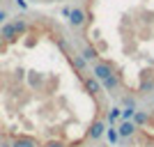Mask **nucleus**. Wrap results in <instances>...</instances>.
I'll use <instances>...</instances> for the list:
<instances>
[{"label": "nucleus", "mask_w": 154, "mask_h": 147, "mask_svg": "<svg viewBox=\"0 0 154 147\" xmlns=\"http://www.w3.org/2000/svg\"><path fill=\"white\" fill-rule=\"evenodd\" d=\"M69 23L113 99H154V0H78Z\"/></svg>", "instance_id": "obj_1"}]
</instances>
